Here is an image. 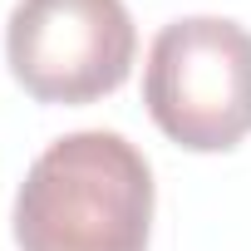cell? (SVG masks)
Returning <instances> with one entry per match:
<instances>
[{
  "instance_id": "1",
  "label": "cell",
  "mask_w": 251,
  "mask_h": 251,
  "mask_svg": "<svg viewBox=\"0 0 251 251\" xmlns=\"http://www.w3.org/2000/svg\"><path fill=\"white\" fill-rule=\"evenodd\" d=\"M20 251H148L153 168L108 128L54 138L15 192Z\"/></svg>"
},
{
  "instance_id": "2",
  "label": "cell",
  "mask_w": 251,
  "mask_h": 251,
  "mask_svg": "<svg viewBox=\"0 0 251 251\" xmlns=\"http://www.w3.org/2000/svg\"><path fill=\"white\" fill-rule=\"evenodd\" d=\"M153 123L187 153H226L251 133V30L182 15L158 30L143 69Z\"/></svg>"
},
{
  "instance_id": "3",
  "label": "cell",
  "mask_w": 251,
  "mask_h": 251,
  "mask_svg": "<svg viewBox=\"0 0 251 251\" xmlns=\"http://www.w3.org/2000/svg\"><path fill=\"white\" fill-rule=\"evenodd\" d=\"M138 30L123 0H15L5 59L40 103H94L133 69Z\"/></svg>"
}]
</instances>
